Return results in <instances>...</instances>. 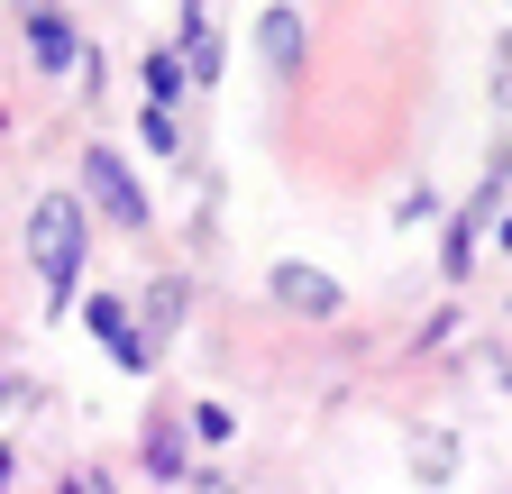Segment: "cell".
Segmentation results:
<instances>
[{"instance_id":"7a4b0ae2","label":"cell","mask_w":512,"mask_h":494,"mask_svg":"<svg viewBox=\"0 0 512 494\" xmlns=\"http://www.w3.org/2000/svg\"><path fill=\"white\" fill-rule=\"evenodd\" d=\"M83 211L110 220V229H147V193H138L119 147H83Z\"/></svg>"},{"instance_id":"7c38bea8","label":"cell","mask_w":512,"mask_h":494,"mask_svg":"<svg viewBox=\"0 0 512 494\" xmlns=\"http://www.w3.org/2000/svg\"><path fill=\"white\" fill-rule=\"evenodd\" d=\"M10 467H19V458H10V449H0V485H10Z\"/></svg>"},{"instance_id":"52a82bcc","label":"cell","mask_w":512,"mask_h":494,"mask_svg":"<svg viewBox=\"0 0 512 494\" xmlns=\"http://www.w3.org/2000/svg\"><path fill=\"white\" fill-rule=\"evenodd\" d=\"M256 46H266L275 74H293V65H302V19H293V10H266V19H256Z\"/></svg>"},{"instance_id":"3957f363","label":"cell","mask_w":512,"mask_h":494,"mask_svg":"<svg viewBox=\"0 0 512 494\" xmlns=\"http://www.w3.org/2000/svg\"><path fill=\"white\" fill-rule=\"evenodd\" d=\"M19 46H28V65L37 74H74L83 65V28L55 10V0H28V19H19Z\"/></svg>"},{"instance_id":"6da1fadb","label":"cell","mask_w":512,"mask_h":494,"mask_svg":"<svg viewBox=\"0 0 512 494\" xmlns=\"http://www.w3.org/2000/svg\"><path fill=\"white\" fill-rule=\"evenodd\" d=\"M28 257H37V284H46V312H64L83 284V257H92V211L83 193H37L28 211Z\"/></svg>"},{"instance_id":"ba28073f","label":"cell","mask_w":512,"mask_h":494,"mask_svg":"<svg viewBox=\"0 0 512 494\" xmlns=\"http://www.w3.org/2000/svg\"><path fill=\"white\" fill-rule=\"evenodd\" d=\"M147 92H156V101H183V55H174V46L147 55Z\"/></svg>"},{"instance_id":"5b68a950","label":"cell","mask_w":512,"mask_h":494,"mask_svg":"<svg viewBox=\"0 0 512 494\" xmlns=\"http://www.w3.org/2000/svg\"><path fill=\"white\" fill-rule=\"evenodd\" d=\"M83 330H92V339H101V348H110L119 366H147V357H156V348H147V330H138V312H128L119 293H92V312H83Z\"/></svg>"},{"instance_id":"8992f818","label":"cell","mask_w":512,"mask_h":494,"mask_svg":"<svg viewBox=\"0 0 512 494\" xmlns=\"http://www.w3.org/2000/svg\"><path fill=\"white\" fill-rule=\"evenodd\" d=\"M183 74L192 83H220V28H211V10H183Z\"/></svg>"},{"instance_id":"277c9868","label":"cell","mask_w":512,"mask_h":494,"mask_svg":"<svg viewBox=\"0 0 512 494\" xmlns=\"http://www.w3.org/2000/svg\"><path fill=\"white\" fill-rule=\"evenodd\" d=\"M266 293L284 302V312H311V321H339V312H348L339 275H320V266H302V257H284V266L266 275Z\"/></svg>"},{"instance_id":"8fae6325","label":"cell","mask_w":512,"mask_h":494,"mask_svg":"<svg viewBox=\"0 0 512 494\" xmlns=\"http://www.w3.org/2000/svg\"><path fill=\"white\" fill-rule=\"evenodd\" d=\"M147 476H165V485L183 476V458H174V430H156V440H147Z\"/></svg>"},{"instance_id":"4fadbf2b","label":"cell","mask_w":512,"mask_h":494,"mask_svg":"<svg viewBox=\"0 0 512 494\" xmlns=\"http://www.w3.org/2000/svg\"><path fill=\"white\" fill-rule=\"evenodd\" d=\"M503 247H512V229H503Z\"/></svg>"},{"instance_id":"30bf717a","label":"cell","mask_w":512,"mask_h":494,"mask_svg":"<svg viewBox=\"0 0 512 494\" xmlns=\"http://www.w3.org/2000/svg\"><path fill=\"white\" fill-rule=\"evenodd\" d=\"M174 312H183V284H174V275H165V284H156V293H147V321H156V330H174Z\"/></svg>"},{"instance_id":"9c48e42d","label":"cell","mask_w":512,"mask_h":494,"mask_svg":"<svg viewBox=\"0 0 512 494\" xmlns=\"http://www.w3.org/2000/svg\"><path fill=\"white\" fill-rule=\"evenodd\" d=\"M147 147H156V156H183V129H174V101H147Z\"/></svg>"}]
</instances>
